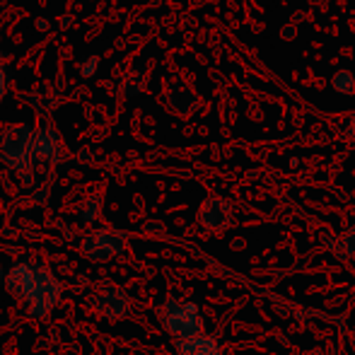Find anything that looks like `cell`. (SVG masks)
Instances as JSON below:
<instances>
[{"mask_svg":"<svg viewBox=\"0 0 355 355\" xmlns=\"http://www.w3.org/2000/svg\"><path fill=\"white\" fill-rule=\"evenodd\" d=\"M5 281V273H3V268H0V283H3Z\"/></svg>","mask_w":355,"mask_h":355,"instance_id":"cell-18","label":"cell"},{"mask_svg":"<svg viewBox=\"0 0 355 355\" xmlns=\"http://www.w3.org/2000/svg\"><path fill=\"white\" fill-rule=\"evenodd\" d=\"M92 304L97 307V312L107 319H121L123 314L128 312V297H126V293L119 288L104 290Z\"/></svg>","mask_w":355,"mask_h":355,"instance_id":"cell-7","label":"cell"},{"mask_svg":"<svg viewBox=\"0 0 355 355\" xmlns=\"http://www.w3.org/2000/svg\"><path fill=\"white\" fill-rule=\"evenodd\" d=\"M157 319L164 327V331L172 334L177 341H187V338H196L206 334L201 309L196 302H189V300L167 297L162 307L157 309Z\"/></svg>","mask_w":355,"mask_h":355,"instance_id":"cell-2","label":"cell"},{"mask_svg":"<svg viewBox=\"0 0 355 355\" xmlns=\"http://www.w3.org/2000/svg\"><path fill=\"white\" fill-rule=\"evenodd\" d=\"M334 87H336L341 94H351V89L355 87V80H353V75L348 73V71L336 73V75H334Z\"/></svg>","mask_w":355,"mask_h":355,"instance_id":"cell-9","label":"cell"},{"mask_svg":"<svg viewBox=\"0 0 355 355\" xmlns=\"http://www.w3.org/2000/svg\"><path fill=\"white\" fill-rule=\"evenodd\" d=\"M99 208H102V201H99V196H92L87 198V203L83 206V223H92V220H97L99 215Z\"/></svg>","mask_w":355,"mask_h":355,"instance_id":"cell-10","label":"cell"},{"mask_svg":"<svg viewBox=\"0 0 355 355\" xmlns=\"http://www.w3.org/2000/svg\"><path fill=\"white\" fill-rule=\"evenodd\" d=\"M348 128H351V136L355 138V116L351 119V123H348Z\"/></svg>","mask_w":355,"mask_h":355,"instance_id":"cell-17","label":"cell"},{"mask_svg":"<svg viewBox=\"0 0 355 355\" xmlns=\"http://www.w3.org/2000/svg\"><path fill=\"white\" fill-rule=\"evenodd\" d=\"M143 87V75L138 80H131L126 78V83H123V94H128V97H133V94H138Z\"/></svg>","mask_w":355,"mask_h":355,"instance_id":"cell-13","label":"cell"},{"mask_svg":"<svg viewBox=\"0 0 355 355\" xmlns=\"http://www.w3.org/2000/svg\"><path fill=\"white\" fill-rule=\"evenodd\" d=\"M97 68H99V58L97 56L87 58V61L80 66V75H83V78H92V75H97Z\"/></svg>","mask_w":355,"mask_h":355,"instance_id":"cell-12","label":"cell"},{"mask_svg":"<svg viewBox=\"0 0 355 355\" xmlns=\"http://www.w3.org/2000/svg\"><path fill=\"white\" fill-rule=\"evenodd\" d=\"M49 27H51V24H49V19H37V29H39V32H49Z\"/></svg>","mask_w":355,"mask_h":355,"instance_id":"cell-15","label":"cell"},{"mask_svg":"<svg viewBox=\"0 0 355 355\" xmlns=\"http://www.w3.org/2000/svg\"><path fill=\"white\" fill-rule=\"evenodd\" d=\"M338 247H341V252L346 254V257H353L355 259V227L348 230V232L343 234L341 242H338Z\"/></svg>","mask_w":355,"mask_h":355,"instance_id":"cell-11","label":"cell"},{"mask_svg":"<svg viewBox=\"0 0 355 355\" xmlns=\"http://www.w3.org/2000/svg\"><path fill=\"white\" fill-rule=\"evenodd\" d=\"M179 355H223L220 341L211 334H203L196 338H187V341H177Z\"/></svg>","mask_w":355,"mask_h":355,"instance_id":"cell-8","label":"cell"},{"mask_svg":"<svg viewBox=\"0 0 355 355\" xmlns=\"http://www.w3.org/2000/svg\"><path fill=\"white\" fill-rule=\"evenodd\" d=\"M123 249H126V234L116 232V230H97V232L87 234L83 242V252L92 261L119 257V254H123Z\"/></svg>","mask_w":355,"mask_h":355,"instance_id":"cell-4","label":"cell"},{"mask_svg":"<svg viewBox=\"0 0 355 355\" xmlns=\"http://www.w3.org/2000/svg\"><path fill=\"white\" fill-rule=\"evenodd\" d=\"M5 288L12 297L27 302V312L34 319L49 317L53 307L58 304L63 293V285L49 271L44 263L17 261L5 273Z\"/></svg>","mask_w":355,"mask_h":355,"instance_id":"cell-1","label":"cell"},{"mask_svg":"<svg viewBox=\"0 0 355 355\" xmlns=\"http://www.w3.org/2000/svg\"><path fill=\"white\" fill-rule=\"evenodd\" d=\"M5 89H8V75H5L3 61H0V102H3V97H5Z\"/></svg>","mask_w":355,"mask_h":355,"instance_id":"cell-14","label":"cell"},{"mask_svg":"<svg viewBox=\"0 0 355 355\" xmlns=\"http://www.w3.org/2000/svg\"><path fill=\"white\" fill-rule=\"evenodd\" d=\"M71 22H73V19H71V15H66V17H61V27H63V29H68V27H71Z\"/></svg>","mask_w":355,"mask_h":355,"instance_id":"cell-16","label":"cell"},{"mask_svg":"<svg viewBox=\"0 0 355 355\" xmlns=\"http://www.w3.org/2000/svg\"><path fill=\"white\" fill-rule=\"evenodd\" d=\"M34 155L46 162H58L61 157V136L53 126H42L34 133Z\"/></svg>","mask_w":355,"mask_h":355,"instance_id":"cell-6","label":"cell"},{"mask_svg":"<svg viewBox=\"0 0 355 355\" xmlns=\"http://www.w3.org/2000/svg\"><path fill=\"white\" fill-rule=\"evenodd\" d=\"M34 131L27 123L8 126L0 136V159L10 169L19 172L24 182H29V169L34 164Z\"/></svg>","mask_w":355,"mask_h":355,"instance_id":"cell-3","label":"cell"},{"mask_svg":"<svg viewBox=\"0 0 355 355\" xmlns=\"http://www.w3.org/2000/svg\"><path fill=\"white\" fill-rule=\"evenodd\" d=\"M198 220H201L203 227L220 232V230L230 227V223H232V208H230V203L223 201V198H208L201 206Z\"/></svg>","mask_w":355,"mask_h":355,"instance_id":"cell-5","label":"cell"}]
</instances>
